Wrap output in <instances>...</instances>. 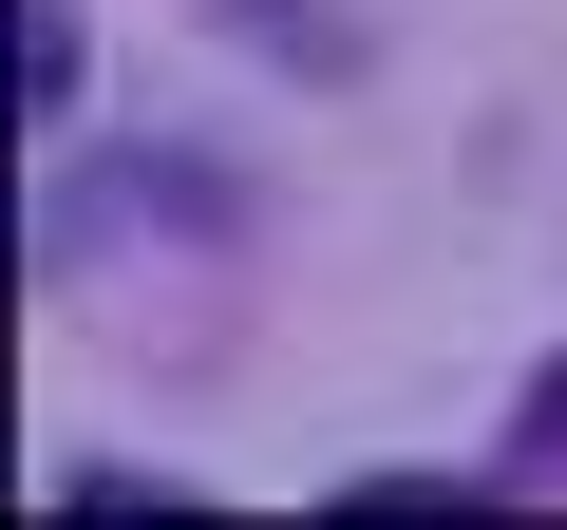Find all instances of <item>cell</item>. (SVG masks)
Listing matches in <instances>:
<instances>
[{"label":"cell","mask_w":567,"mask_h":530,"mask_svg":"<svg viewBox=\"0 0 567 530\" xmlns=\"http://www.w3.org/2000/svg\"><path fill=\"white\" fill-rule=\"evenodd\" d=\"M58 511H208L189 473H58Z\"/></svg>","instance_id":"2"},{"label":"cell","mask_w":567,"mask_h":530,"mask_svg":"<svg viewBox=\"0 0 567 530\" xmlns=\"http://www.w3.org/2000/svg\"><path fill=\"white\" fill-rule=\"evenodd\" d=\"M511 455H529V473H567V379H529V417H511Z\"/></svg>","instance_id":"3"},{"label":"cell","mask_w":567,"mask_h":530,"mask_svg":"<svg viewBox=\"0 0 567 530\" xmlns=\"http://www.w3.org/2000/svg\"><path fill=\"white\" fill-rule=\"evenodd\" d=\"M20 95H39V114L76 95V0H20Z\"/></svg>","instance_id":"1"}]
</instances>
